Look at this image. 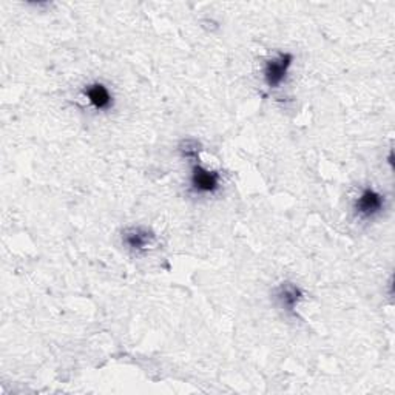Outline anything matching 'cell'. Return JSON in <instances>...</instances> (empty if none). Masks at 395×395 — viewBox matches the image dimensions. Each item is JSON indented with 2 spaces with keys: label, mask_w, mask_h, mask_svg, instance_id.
<instances>
[{
  "label": "cell",
  "mask_w": 395,
  "mask_h": 395,
  "mask_svg": "<svg viewBox=\"0 0 395 395\" xmlns=\"http://www.w3.org/2000/svg\"><path fill=\"white\" fill-rule=\"evenodd\" d=\"M294 57L288 53H281L267 61L264 67V80L269 89H278L288 77Z\"/></svg>",
  "instance_id": "6da1fadb"
},
{
  "label": "cell",
  "mask_w": 395,
  "mask_h": 395,
  "mask_svg": "<svg viewBox=\"0 0 395 395\" xmlns=\"http://www.w3.org/2000/svg\"><path fill=\"white\" fill-rule=\"evenodd\" d=\"M354 209L360 218H374L385 209V196L374 188H364L355 200Z\"/></svg>",
  "instance_id": "7a4b0ae2"
},
{
  "label": "cell",
  "mask_w": 395,
  "mask_h": 395,
  "mask_svg": "<svg viewBox=\"0 0 395 395\" xmlns=\"http://www.w3.org/2000/svg\"><path fill=\"white\" fill-rule=\"evenodd\" d=\"M192 186L195 192L214 193L219 188V174L214 170H209V168L196 164L193 165L192 172Z\"/></svg>",
  "instance_id": "3957f363"
},
{
  "label": "cell",
  "mask_w": 395,
  "mask_h": 395,
  "mask_svg": "<svg viewBox=\"0 0 395 395\" xmlns=\"http://www.w3.org/2000/svg\"><path fill=\"white\" fill-rule=\"evenodd\" d=\"M85 96L89 99L93 108L96 110H108L113 105V94L104 84H91L85 89Z\"/></svg>",
  "instance_id": "277c9868"
},
{
  "label": "cell",
  "mask_w": 395,
  "mask_h": 395,
  "mask_svg": "<svg viewBox=\"0 0 395 395\" xmlns=\"http://www.w3.org/2000/svg\"><path fill=\"white\" fill-rule=\"evenodd\" d=\"M153 241V233L145 228H131L124 233V243L131 251H144Z\"/></svg>",
  "instance_id": "5b68a950"
},
{
  "label": "cell",
  "mask_w": 395,
  "mask_h": 395,
  "mask_svg": "<svg viewBox=\"0 0 395 395\" xmlns=\"http://www.w3.org/2000/svg\"><path fill=\"white\" fill-rule=\"evenodd\" d=\"M276 298H278V301H280L281 307L292 312V311H295L298 303L301 301L303 294H301V290L295 286V284L286 283V284H283L280 289H278Z\"/></svg>",
  "instance_id": "8992f818"
}]
</instances>
